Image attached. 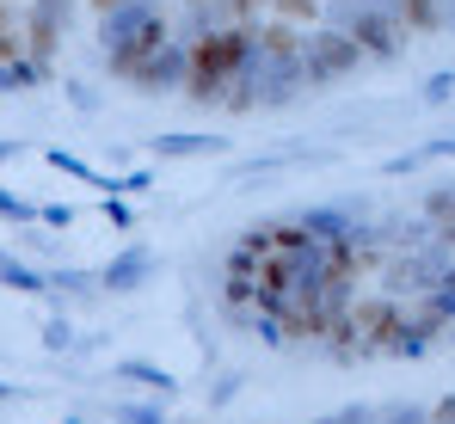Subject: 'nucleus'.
Masks as SVG:
<instances>
[{"label":"nucleus","mask_w":455,"mask_h":424,"mask_svg":"<svg viewBox=\"0 0 455 424\" xmlns=\"http://www.w3.org/2000/svg\"><path fill=\"white\" fill-rule=\"evenodd\" d=\"M0 277H6V283H19V289H44V277H37V271L12 265V259H0Z\"/></svg>","instance_id":"f257e3e1"},{"label":"nucleus","mask_w":455,"mask_h":424,"mask_svg":"<svg viewBox=\"0 0 455 424\" xmlns=\"http://www.w3.org/2000/svg\"><path fill=\"white\" fill-rule=\"evenodd\" d=\"M142 271H148V259H142V252H136V259H124V265H117V271H111V283H136V277H142Z\"/></svg>","instance_id":"f03ea898"},{"label":"nucleus","mask_w":455,"mask_h":424,"mask_svg":"<svg viewBox=\"0 0 455 424\" xmlns=\"http://www.w3.org/2000/svg\"><path fill=\"white\" fill-rule=\"evenodd\" d=\"M117 419H124V424H160L154 412H117Z\"/></svg>","instance_id":"7ed1b4c3"}]
</instances>
